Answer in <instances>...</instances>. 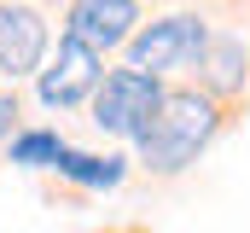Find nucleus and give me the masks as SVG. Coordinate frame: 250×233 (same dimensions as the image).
<instances>
[{
	"label": "nucleus",
	"instance_id": "obj_7",
	"mask_svg": "<svg viewBox=\"0 0 250 233\" xmlns=\"http://www.w3.org/2000/svg\"><path fill=\"white\" fill-rule=\"evenodd\" d=\"M192 64H198V82H204V88H198V93H209V99H227V93H239V88H245V41H233V35H204V47H198V58H192Z\"/></svg>",
	"mask_w": 250,
	"mask_h": 233
},
{
	"label": "nucleus",
	"instance_id": "obj_5",
	"mask_svg": "<svg viewBox=\"0 0 250 233\" xmlns=\"http://www.w3.org/2000/svg\"><path fill=\"white\" fill-rule=\"evenodd\" d=\"M47 58V18L41 6L0 0V70L6 76H35Z\"/></svg>",
	"mask_w": 250,
	"mask_h": 233
},
{
	"label": "nucleus",
	"instance_id": "obj_3",
	"mask_svg": "<svg viewBox=\"0 0 250 233\" xmlns=\"http://www.w3.org/2000/svg\"><path fill=\"white\" fill-rule=\"evenodd\" d=\"M204 23L192 18V12H175V18H157V23H146V29H134L128 35V70H140V76H163V70H175V64H192L198 47H204Z\"/></svg>",
	"mask_w": 250,
	"mask_h": 233
},
{
	"label": "nucleus",
	"instance_id": "obj_4",
	"mask_svg": "<svg viewBox=\"0 0 250 233\" xmlns=\"http://www.w3.org/2000/svg\"><path fill=\"white\" fill-rule=\"evenodd\" d=\"M99 76H105V58L93 53L87 41H76V35H64L59 41V58L41 70V105H76V99H87L93 88H99Z\"/></svg>",
	"mask_w": 250,
	"mask_h": 233
},
{
	"label": "nucleus",
	"instance_id": "obj_9",
	"mask_svg": "<svg viewBox=\"0 0 250 233\" xmlns=\"http://www.w3.org/2000/svg\"><path fill=\"white\" fill-rule=\"evenodd\" d=\"M64 152V140L53 128H29V134H12V163H29V169H53Z\"/></svg>",
	"mask_w": 250,
	"mask_h": 233
},
{
	"label": "nucleus",
	"instance_id": "obj_1",
	"mask_svg": "<svg viewBox=\"0 0 250 233\" xmlns=\"http://www.w3.org/2000/svg\"><path fill=\"white\" fill-rule=\"evenodd\" d=\"M215 128H221L215 99H209V93H198V88H175V93H163L157 122H151V128H146V140H140V163H146V169H157V175L187 169L192 158L215 140Z\"/></svg>",
	"mask_w": 250,
	"mask_h": 233
},
{
	"label": "nucleus",
	"instance_id": "obj_8",
	"mask_svg": "<svg viewBox=\"0 0 250 233\" xmlns=\"http://www.w3.org/2000/svg\"><path fill=\"white\" fill-rule=\"evenodd\" d=\"M53 169L70 175V181H82V186H117L123 169H128V158H93V152H70V146H64Z\"/></svg>",
	"mask_w": 250,
	"mask_h": 233
},
{
	"label": "nucleus",
	"instance_id": "obj_6",
	"mask_svg": "<svg viewBox=\"0 0 250 233\" xmlns=\"http://www.w3.org/2000/svg\"><path fill=\"white\" fill-rule=\"evenodd\" d=\"M134 23H140V6L134 0H76L70 18H64V35L87 41L93 53L105 58V47H123L128 35H134Z\"/></svg>",
	"mask_w": 250,
	"mask_h": 233
},
{
	"label": "nucleus",
	"instance_id": "obj_2",
	"mask_svg": "<svg viewBox=\"0 0 250 233\" xmlns=\"http://www.w3.org/2000/svg\"><path fill=\"white\" fill-rule=\"evenodd\" d=\"M157 105H163V82L140 76V70H105L99 88H93V122L105 134H128L134 146L157 122Z\"/></svg>",
	"mask_w": 250,
	"mask_h": 233
},
{
	"label": "nucleus",
	"instance_id": "obj_10",
	"mask_svg": "<svg viewBox=\"0 0 250 233\" xmlns=\"http://www.w3.org/2000/svg\"><path fill=\"white\" fill-rule=\"evenodd\" d=\"M12 116H18V99H12V93H0V134H12Z\"/></svg>",
	"mask_w": 250,
	"mask_h": 233
}]
</instances>
